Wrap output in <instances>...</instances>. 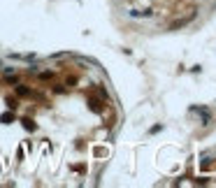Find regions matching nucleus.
I'll return each mask as SVG.
<instances>
[{"instance_id": "f257e3e1", "label": "nucleus", "mask_w": 216, "mask_h": 188, "mask_svg": "<svg viewBox=\"0 0 216 188\" xmlns=\"http://www.w3.org/2000/svg\"><path fill=\"white\" fill-rule=\"evenodd\" d=\"M91 112H102V107H100L98 100H91Z\"/></svg>"}, {"instance_id": "f03ea898", "label": "nucleus", "mask_w": 216, "mask_h": 188, "mask_svg": "<svg viewBox=\"0 0 216 188\" xmlns=\"http://www.w3.org/2000/svg\"><path fill=\"white\" fill-rule=\"evenodd\" d=\"M3 123H9V121H14V114H3V118H0Z\"/></svg>"}, {"instance_id": "7ed1b4c3", "label": "nucleus", "mask_w": 216, "mask_h": 188, "mask_svg": "<svg viewBox=\"0 0 216 188\" xmlns=\"http://www.w3.org/2000/svg\"><path fill=\"white\" fill-rule=\"evenodd\" d=\"M23 126H26V130H35V123L30 121V118H26V121H23Z\"/></svg>"}, {"instance_id": "20e7f679", "label": "nucleus", "mask_w": 216, "mask_h": 188, "mask_svg": "<svg viewBox=\"0 0 216 188\" xmlns=\"http://www.w3.org/2000/svg\"><path fill=\"white\" fill-rule=\"evenodd\" d=\"M16 93H19V95H30V91H28V88H23V86L16 88Z\"/></svg>"}]
</instances>
